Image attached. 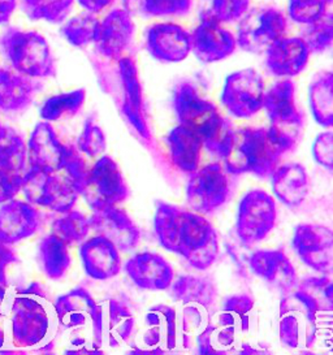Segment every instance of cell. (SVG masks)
Instances as JSON below:
<instances>
[{
	"label": "cell",
	"instance_id": "obj_1",
	"mask_svg": "<svg viewBox=\"0 0 333 355\" xmlns=\"http://www.w3.org/2000/svg\"><path fill=\"white\" fill-rule=\"evenodd\" d=\"M154 230L162 248L198 271L207 270L218 259V233L200 214L157 200Z\"/></svg>",
	"mask_w": 333,
	"mask_h": 355
},
{
	"label": "cell",
	"instance_id": "obj_2",
	"mask_svg": "<svg viewBox=\"0 0 333 355\" xmlns=\"http://www.w3.org/2000/svg\"><path fill=\"white\" fill-rule=\"evenodd\" d=\"M332 311H324L305 293L296 289L281 300L279 337L293 350L324 349L332 346Z\"/></svg>",
	"mask_w": 333,
	"mask_h": 355
},
{
	"label": "cell",
	"instance_id": "obj_3",
	"mask_svg": "<svg viewBox=\"0 0 333 355\" xmlns=\"http://www.w3.org/2000/svg\"><path fill=\"white\" fill-rule=\"evenodd\" d=\"M172 105L180 125L196 132L208 153L223 159L234 129L227 117L220 115L218 107L199 94L189 81L176 85Z\"/></svg>",
	"mask_w": 333,
	"mask_h": 355
},
{
	"label": "cell",
	"instance_id": "obj_4",
	"mask_svg": "<svg viewBox=\"0 0 333 355\" xmlns=\"http://www.w3.org/2000/svg\"><path fill=\"white\" fill-rule=\"evenodd\" d=\"M10 307L15 344L20 347H37L51 341L58 328V318L53 303L41 285L33 284L17 293Z\"/></svg>",
	"mask_w": 333,
	"mask_h": 355
},
{
	"label": "cell",
	"instance_id": "obj_5",
	"mask_svg": "<svg viewBox=\"0 0 333 355\" xmlns=\"http://www.w3.org/2000/svg\"><path fill=\"white\" fill-rule=\"evenodd\" d=\"M281 153L264 128H244L233 130L223 162L230 175L253 173L257 178H270L279 166Z\"/></svg>",
	"mask_w": 333,
	"mask_h": 355
},
{
	"label": "cell",
	"instance_id": "obj_6",
	"mask_svg": "<svg viewBox=\"0 0 333 355\" xmlns=\"http://www.w3.org/2000/svg\"><path fill=\"white\" fill-rule=\"evenodd\" d=\"M168 289L176 302L177 318H180L184 337L191 340L207 327L216 313V285L208 277L181 275Z\"/></svg>",
	"mask_w": 333,
	"mask_h": 355
},
{
	"label": "cell",
	"instance_id": "obj_7",
	"mask_svg": "<svg viewBox=\"0 0 333 355\" xmlns=\"http://www.w3.org/2000/svg\"><path fill=\"white\" fill-rule=\"evenodd\" d=\"M271 125L267 130L272 141L282 154L298 146L303 135L305 117L296 103V84L291 78H284L271 86L263 96Z\"/></svg>",
	"mask_w": 333,
	"mask_h": 355
},
{
	"label": "cell",
	"instance_id": "obj_8",
	"mask_svg": "<svg viewBox=\"0 0 333 355\" xmlns=\"http://www.w3.org/2000/svg\"><path fill=\"white\" fill-rule=\"evenodd\" d=\"M0 53L12 69L31 78L56 76V63L49 41L41 33L8 29L0 37Z\"/></svg>",
	"mask_w": 333,
	"mask_h": 355
},
{
	"label": "cell",
	"instance_id": "obj_9",
	"mask_svg": "<svg viewBox=\"0 0 333 355\" xmlns=\"http://www.w3.org/2000/svg\"><path fill=\"white\" fill-rule=\"evenodd\" d=\"M21 190L33 206L64 214L72 209L80 197L78 190L62 172H44L31 168L22 181Z\"/></svg>",
	"mask_w": 333,
	"mask_h": 355
},
{
	"label": "cell",
	"instance_id": "obj_10",
	"mask_svg": "<svg viewBox=\"0 0 333 355\" xmlns=\"http://www.w3.org/2000/svg\"><path fill=\"white\" fill-rule=\"evenodd\" d=\"M285 13L275 7H257L239 20L236 41L239 49L251 53H264L272 43L287 34Z\"/></svg>",
	"mask_w": 333,
	"mask_h": 355
},
{
	"label": "cell",
	"instance_id": "obj_11",
	"mask_svg": "<svg viewBox=\"0 0 333 355\" xmlns=\"http://www.w3.org/2000/svg\"><path fill=\"white\" fill-rule=\"evenodd\" d=\"M80 196L93 211L117 206L129 197L123 173L112 157H101L87 169Z\"/></svg>",
	"mask_w": 333,
	"mask_h": 355
},
{
	"label": "cell",
	"instance_id": "obj_12",
	"mask_svg": "<svg viewBox=\"0 0 333 355\" xmlns=\"http://www.w3.org/2000/svg\"><path fill=\"white\" fill-rule=\"evenodd\" d=\"M278 218L276 202L268 193L254 189L239 202L236 232L244 246L264 240L275 228Z\"/></svg>",
	"mask_w": 333,
	"mask_h": 355
},
{
	"label": "cell",
	"instance_id": "obj_13",
	"mask_svg": "<svg viewBox=\"0 0 333 355\" xmlns=\"http://www.w3.org/2000/svg\"><path fill=\"white\" fill-rule=\"evenodd\" d=\"M264 80L255 69L246 68L229 74L221 92V105L229 115L251 119L263 108Z\"/></svg>",
	"mask_w": 333,
	"mask_h": 355
},
{
	"label": "cell",
	"instance_id": "obj_14",
	"mask_svg": "<svg viewBox=\"0 0 333 355\" xmlns=\"http://www.w3.org/2000/svg\"><path fill=\"white\" fill-rule=\"evenodd\" d=\"M190 175L187 200L197 214H212L227 203L230 191L229 180L225 169L220 164H208Z\"/></svg>",
	"mask_w": 333,
	"mask_h": 355
},
{
	"label": "cell",
	"instance_id": "obj_15",
	"mask_svg": "<svg viewBox=\"0 0 333 355\" xmlns=\"http://www.w3.org/2000/svg\"><path fill=\"white\" fill-rule=\"evenodd\" d=\"M58 323L67 329H87L93 334L94 343L99 346L102 303L96 302L90 292L78 286L56 298L53 303Z\"/></svg>",
	"mask_w": 333,
	"mask_h": 355
},
{
	"label": "cell",
	"instance_id": "obj_16",
	"mask_svg": "<svg viewBox=\"0 0 333 355\" xmlns=\"http://www.w3.org/2000/svg\"><path fill=\"white\" fill-rule=\"evenodd\" d=\"M291 246L309 268L322 275L333 270V233L321 224H300L296 227Z\"/></svg>",
	"mask_w": 333,
	"mask_h": 355
},
{
	"label": "cell",
	"instance_id": "obj_17",
	"mask_svg": "<svg viewBox=\"0 0 333 355\" xmlns=\"http://www.w3.org/2000/svg\"><path fill=\"white\" fill-rule=\"evenodd\" d=\"M191 53L202 63H216L236 51V34L221 22L207 15H200V21L190 33Z\"/></svg>",
	"mask_w": 333,
	"mask_h": 355
},
{
	"label": "cell",
	"instance_id": "obj_18",
	"mask_svg": "<svg viewBox=\"0 0 333 355\" xmlns=\"http://www.w3.org/2000/svg\"><path fill=\"white\" fill-rule=\"evenodd\" d=\"M176 309L166 304H155L144 316V332L141 345L144 349H135L133 353L164 354L177 346Z\"/></svg>",
	"mask_w": 333,
	"mask_h": 355
},
{
	"label": "cell",
	"instance_id": "obj_19",
	"mask_svg": "<svg viewBox=\"0 0 333 355\" xmlns=\"http://www.w3.org/2000/svg\"><path fill=\"white\" fill-rule=\"evenodd\" d=\"M145 47L162 63H180L191 53L190 33L176 22H156L145 33Z\"/></svg>",
	"mask_w": 333,
	"mask_h": 355
},
{
	"label": "cell",
	"instance_id": "obj_20",
	"mask_svg": "<svg viewBox=\"0 0 333 355\" xmlns=\"http://www.w3.org/2000/svg\"><path fill=\"white\" fill-rule=\"evenodd\" d=\"M117 73L123 95V114L146 141H151V133L146 123L144 92L138 76V69L132 56H121L116 60Z\"/></svg>",
	"mask_w": 333,
	"mask_h": 355
},
{
	"label": "cell",
	"instance_id": "obj_21",
	"mask_svg": "<svg viewBox=\"0 0 333 355\" xmlns=\"http://www.w3.org/2000/svg\"><path fill=\"white\" fill-rule=\"evenodd\" d=\"M135 24L133 16L124 8H114L99 20L95 46L98 53L108 60L116 62L133 42Z\"/></svg>",
	"mask_w": 333,
	"mask_h": 355
},
{
	"label": "cell",
	"instance_id": "obj_22",
	"mask_svg": "<svg viewBox=\"0 0 333 355\" xmlns=\"http://www.w3.org/2000/svg\"><path fill=\"white\" fill-rule=\"evenodd\" d=\"M71 146H65L49 121L38 123L31 132L26 157L31 168L56 173L62 171Z\"/></svg>",
	"mask_w": 333,
	"mask_h": 355
},
{
	"label": "cell",
	"instance_id": "obj_23",
	"mask_svg": "<svg viewBox=\"0 0 333 355\" xmlns=\"http://www.w3.org/2000/svg\"><path fill=\"white\" fill-rule=\"evenodd\" d=\"M89 225L98 236L112 242L123 252L135 250L141 240V232L135 221L124 209L116 206L95 209L89 218Z\"/></svg>",
	"mask_w": 333,
	"mask_h": 355
},
{
	"label": "cell",
	"instance_id": "obj_24",
	"mask_svg": "<svg viewBox=\"0 0 333 355\" xmlns=\"http://www.w3.org/2000/svg\"><path fill=\"white\" fill-rule=\"evenodd\" d=\"M125 272L135 285L144 291H166L175 280V271L160 254L145 251L125 263Z\"/></svg>",
	"mask_w": 333,
	"mask_h": 355
},
{
	"label": "cell",
	"instance_id": "obj_25",
	"mask_svg": "<svg viewBox=\"0 0 333 355\" xmlns=\"http://www.w3.org/2000/svg\"><path fill=\"white\" fill-rule=\"evenodd\" d=\"M266 53V68L275 77L291 78L305 71L310 59V50L302 37L284 35L272 43Z\"/></svg>",
	"mask_w": 333,
	"mask_h": 355
},
{
	"label": "cell",
	"instance_id": "obj_26",
	"mask_svg": "<svg viewBox=\"0 0 333 355\" xmlns=\"http://www.w3.org/2000/svg\"><path fill=\"white\" fill-rule=\"evenodd\" d=\"M249 266L258 277L285 294L297 289L298 275L284 250H257L251 254Z\"/></svg>",
	"mask_w": 333,
	"mask_h": 355
},
{
	"label": "cell",
	"instance_id": "obj_27",
	"mask_svg": "<svg viewBox=\"0 0 333 355\" xmlns=\"http://www.w3.org/2000/svg\"><path fill=\"white\" fill-rule=\"evenodd\" d=\"M41 227V215L29 202L10 199L0 207V243L13 245L31 237Z\"/></svg>",
	"mask_w": 333,
	"mask_h": 355
},
{
	"label": "cell",
	"instance_id": "obj_28",
	"mask_svg": "<svg viewBox=\"0 0 333 355\" xmlns=\"http://www.w3.org/2000/svg\"><path fill=\"white\" fill-rule=\"evenodd\" d=\"M102 303L101 337L102 350H116L129 343L135 331V319L124 303L108 298Z\"/></svg>",
	"mask_w": 333,
	"mask_h": 355
},
{
	"label": "cell",
	"instance_id": "obj_29",
	"mask_svg": "<svg viewBox=\"0 0 333 355\" xmlns=\"http://www.w3.org/2000/svg\"><path fill=\"white\" fill-rule=\"evenodd\" d=\"M80 257L86 275L93 280H108L121 271L120 251L102 236L81 242Z\"/></svg>",
	"mask_w": 333,
	"mask_h": 355
},
{
	"label": "cell",
	"instance_id": "obj_30",
	"mask_svg": "<svg viewBox=\"0 0 333 355\" xmlns=\"http://www.w3.org/2000/svg\"><path fill=\"white\" fill-rule=\"evenodd\" d=\"M270 178L273 194L291 209L301 206L310 193L309 173L300 163L278 166Z\"/></svg>",
	"mask_w": 333,
	"mask_h": 355
},
{
	"label": "cell",
	"instance_id": "obj_31",
	"mask_svg": "<svg viewBox=\"0 0 333 355\" xmlns=\"http://www.w3.org/2000/svg\"><path fill=\"white\" fill-rule=\"evenodd\" d=\"M42 85L13 69L0 68V111L21 112L33 103Z\"/></svg>",
	"mask_w": 333,
	"mask_h": 355
},
{
	"label": "cell",
	"instance_id": "obj_32",
	"mask_svg": "<svg viewBox=\"0 0 333 355\" xmlns=\"http://www.w3.org/2000/svg\"><path fill=\"white\" fill-rule=\"evenodd\" d=\"M214 320L229 327L245 341L257 325L255 301L250 294H234L225 300L221 311L215 313Z\"/></svg>",
	"mask_w": 333,
	"mask_h": 355
},
{
	"label": "cell",
	"instance_id": "obj_33",
	"mask_svg": "<svg viewBox=\"0 0 333 355\" xmlns=\"http://www.w3.org/2000/svg\"><path fill=\"white\" fill-rule=\"evenodd\" d=\"M166 141L173 166L185 173L196 172L203 147L197 133L187 126L177 125L169 132Z\"/></svg>",
	"mask_w": 333,
	"mask_h": 355
},
{
	"label": "cell",
	"instance_id": "obj_34",
	"mask_svg": "<svg viewBox=\"0 0 333 355\" xmlns=\"http://www.w3.org/2000/svg\"><path fill=\"white\" fill-rule=\"evenodd\" d=\"M38 261L43 273L51 280H60L71 267L72 258L68 243L51 233L38 245Z\"/></svg>",
	"mask_w": 333,
	"mask_h": 355
},
{
	"label": "cell",
	"instance_id": "obj_35",
	"mask_svg": "<svg viewBox=\"0 0 333 355\" xmlns=\"http://www.w3.org/2000/svg\"><path fill=\"white\" fill-rule=\"evenodd\" d=\"M309 105L315 121L323 128L333 125V73L316 74L309 86Z\"/></svg>",
	"mask_w": 333,
	"mask_h": 355
},
{
	"label": "cell",
	"instance_id": "obj_36",
	"mask_svg": "<svg viewBox=\"0 0 333 355\" xmlns=\"http://www.w3.org/2000/svg\"><path fill=\"white\" fill-rule=\"evenodd\" d=\"M125 11L145 19L182 17L193 8V0H123Z\"/></svg>",
	"mask_w": 333,
	"mask_h": 355
},
{
	"label": "cell",
	"instance_id": "obj_37",
	"mask_svg": "<svg viewBox=\"0 0 333 355\" xmlns=\"http://www.w3.org/2000/svg\"><path fill=\"white\" fill-rule=\"evenodd\" d=\"M86 99L85 89H76L68 93L52 95L42 105L40 114L44 121L53 123L72 119L83 108Z\"/></svg>",
	"mask_w": 333,
	"mask_h": 355
},
{
	"label": "cell",
	"instance_id": "obj_38",
	"mask_svg": "<svg viewBox=\"0 0 333 355\" xmlns=\"http://www.w3.org/2000/svg\"><path fill=\"white\" fill-rule=\"evenodd\" d=\"M76 0H21V8L31 21L62 24L72 12Z\"/></svg>",
	"mask_w": 333,
	"mask_h": 355
},
{
	"label": "cell",
	"instance_id": "obj_39",
	"mask_svg": "<svg viewBox=\"0 0 333 355\" xmlns=\"http://www.w3.org/2000/svg\"><path fill=\"white\" fill-rule=\"evenodd\" d=\"M26 163V145L8 125L0 124V169L21 173Z\"/></svg>",
	"mask_w": 333,
	"mask_h": 355
},
{
	"label": "cell",
	"instance_id": "obj_40",
	"mask_svg": "<svg viewBox=\"0 0 333 355\" xmlns=\"http://www.w3.org/2000/svg\"><path fill=\"white\" fill-rule=\"evenodd\" d=\"M99 19L96 15L81 12L72 19L65 20L62 28V35L73 47L83 49L96 41Z\"/></svg>",
	"mask_w": 333,
	"mask_h": 355
},
{
	"label": "cell",
	"instance_id": "obj_41",
	"mask_svg": "<svg viewBox=\"0 0 333 355\" xmlns=\"http://www.w3.org/2000/svg\"><path fill=\"white\" fill-rule=\"evenodd\" d=\"M52 230L58 237L65 241L68 245H73L86 240L90 232V225L89 219L80 211L69 209L52 223Z\"/></svg>",
	"mask_w": 333,
	"mask_h": 355
},
{
	"label": "cell",
	"instance_id": "obj_42",
	"mask_svg": "<svg viewBox=\"0 0 333 355\" xmlns=\"http://www.w3.org/2000/svg\"><path fill=\"white\" fill-rule=\"evenodd\" d=\"M302 40L307 44L311 53H324L333 42L332 13L327 12L323 17L309 25Z\"/></svg>",
	"mask_w": 333,
	"mask_h": 355
},
{
	"label": "cell",
	"instance_id": "obj_43",
	"mask_svg": "<svg viewBox=\"0 0 333 355\" xmlns=\"http://www.w3.org/2000/svg\"><path fill=\"white\" fill-rule=\"evenodd\" d=\"M297 289L310 297L324 311L333 313L332 282L328 275H323L322 277H306L298 282Z\"/></svg>",
	"mask_w": 333,
	"mask_h": 355
},
{
	"label": "cell",
	"instance_id": "obj_44",
	"mask_svg": "<svg viewBox=\"0 0 333 355\" xmlns=\"http://www.w3.org/2000/svg\"><path fill=\"white\" fill-rule=\"evenodd\" d=\"M331 0H289L288 15L297 24L310 25L327 12Z\"/></svg>",
	"mask_w": 333,
	"mask_h": 355
},
{
	"label": "cell",
	"instance_id": "obj_45",
	"mask_svg": "<svg viewBox=\"0 0 333 355\" xmlns=\"http://www.w3.org/2000/svg\"><path fill=\"white\" fill-rule=\"evenodd\" d=\"M250 3L251 0H211L203 15L221 24L239 21L249 11Z\"/></svg>",
	"mask_w": 333,
	"mask_h": 355
},
{
	"label": "cell",
	"instance_id": "obj_46",
	"mask_svg": "<svg viewBox=\"0 0 333 355\" xmlns=\"http://www.w3.org/2000/svg\"><path fill=\"white\" fill-rule=\"evenodd\" d=\"M107 142L102 128L95 124L93 117H89L83 124V133L77 139V148L89 157H102Z\"/></svg>",
	"mask_w": 333,
	"mask_h": 355
},
{
	"label": "cell",
	"instance_id": "obj_47",
	"mask_svg": "<svg viewBox=\"0 0 333 355\" xmlns=\"http://www.w3.org/2000/svg\"><path fill=\"white\" fill-rule=\"evenodd\" d=\"M312 155L315 162L327 168L328 171H332L333 168V133L332 132H324L315 138L312 145Z\"/></svg>",
	"mask_w": 333,
	"mask_h": 355
},
{
	"label": "cell",
	"instance_id": "obj_48",
	"mask_svg": "<svg viewBox=\"0 0 333 355\" xmlns=\"http://www.w3.org/2000/svg\"><path fill=\"white\" fill-rule=\"evenodd\" d=\"M22 181L24 175L0 169V205L15 199L21 191Z\"/></svg>",
	"mask_w": 333,
	"mask_h": 355
},
{
	"label": "cell",
	"instance_id": "obj_49",
	"mask_svg": "<svg viewBox=\"0 0 333 355\" xmlns=\"http://www.w3.org/2000/svg\"><path fill=\"white\" fill-rule=\"evenodd\" d=\"M17 261V257L8 245L0 243V286H7L6 271L10 264Z\"/></svg>",
	"mask_w": 333,
	"mask_h": 355
},
{
	"label": "cell",
	"instance_id": "obj_50",
	"mask_svg": "<svg viewBox=\"0 0 333 355\" xmlns=\"http://www.w3.org/2000/svg\"><path fill=\"white\" fill-rule=\"evenodd\" d=\"M77 3L80 4L83 11L98 15L101 12L105 11L108 7H111L114 0H77Z\"/></svg>",
	"mask_w": 333,
	"mask_h": 355
},
{
	"label": "cell",
	"instance_id": "obj_51",
	"mask_svg": "<svg viewBox=\"0 0 333 355\" xmlns=\"http://www.w3.org/2000/svg\"><path fill=\"white\" fill-rule=\"evenodd\" d=\"M17 4L19 0H0V26L7 25L10 21Z\"/></svg>",
	"mask_w": 333,
	"mask_h": 355
},
{
	"label": "cell",
	"instance_id": "obj_52",
	"mask_svg": "<svg viewBox=\"0 0 333 355\" xmlns=\"http://www.w3.org/2000/svg\"><path fill=\"white\" fill-rule=\"evenodd\" d=\"M10 294H8V288L7 286H0V316L4 315V311L10 306Z\"/></svg>",
	"mask_w": 333,
	"mask_h": 355
},
{
	"label": "cell",
	"instance_id": "obj_53",
	"mask_svg": "<svg viewBox=\"0 0 333 355\" xmlns=\"http://www.w3.org/2000/svg\"><path fill=\"white\" fill-rule=\"evenodd\" d=\"M4 341H6V336H4V331L0 328V347H3V345H4Z\"/></svg>",
	"mask_w": 333,
	"mask_h": 355
}]
</instances>
